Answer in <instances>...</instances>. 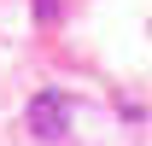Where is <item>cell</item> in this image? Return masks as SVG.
<instances>
[{
  "label": "cell",
  "instance_id": "cell-1",
  "mask_svg": "<svg viewBox=\"0 0 152 146\" xmlns=\"http://www.w3.org/2000/svg\"><path fill=\"white\" fill-rule=\"evenodd\" d=\"M29 134L35 140H64L70 134V105H64V93H35L29 99Z\"/></svg>",
  "mask_w": 152,
  "mask_h": 146
},
{
  "label": "cell",
  "instance_id": "cell-2",
  "mask_svg": "<svg viewBox=\"0 0 152 146\" xmlns=\"http://www.w3.org/2000/svg\"><path fill=\"white\" fill-rule=\"evenodd\" d=\"M58 12H64V0H35V18L41 23H58Z\"/></svg>",
  "mask_w": 152,
  "mask_h": 146
}]
</instances>
